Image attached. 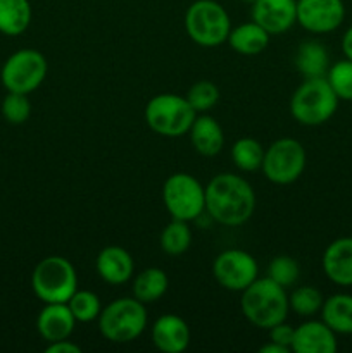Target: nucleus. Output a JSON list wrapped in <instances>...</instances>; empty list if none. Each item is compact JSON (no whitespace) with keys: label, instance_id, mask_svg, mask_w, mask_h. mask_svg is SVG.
<instances>
[{"label":"nucleus","instance_id":"obj_1","mask_svg":"<svg viewBox=\"0 0 352 353\" xmlns=\"http://www.w3.org/2000/svg\"><path fill=\"white\" fill-rule=\"evenodd\" d=\"M255 210V193L251 183L238 174L221 172L206 186V212L223 226L247 223Z\"/></svg>","mask_w":352,"mask_h":353},{"label":"nucleus","instance_id":"obj_2","mask_svg":"<svg viewBox=\"0 0 352 353\" xmlns=\"http://www.w3.org/2000/svg\"><path fill=\"white\" fill-rule=\"evenodd\" d=\"M240 309L245 319L259 330H271L286 321L290 312L289 295L283 286L273 279L257 278L242 292Z\"/></svg>","mask_w":352,"mask_h":353},{"label":"nucleus","instance_id":"obj_3","mask_svg":"<svg viewBox=\"0 0 352 353\" xmlns=\"http://www.w3.org/2000/svg\"><path fill=\"white\" fill-rule=\"evenodd\" d=\"M338 109V97L326 76L306 78L290 99V114L304 126H320L328 123Z\"/></svg>","mask_w":352,"mask_h":353},{"label":"nucleus","instance_id":"obj_4","mask_svg":"<svg viewBox=\"0 0 352 353\" xmlns=\"http://www.w3.org/2000/svg\"><path fill=\"white\" fill-rule=\"evenodd\" d=\"M31 288L43 303H68L78 290L75 265L61 255L41 259L31 274Z\"/></svg>","mask_w":352,"mask_h":353},{"label":"nucleus","instance_id":"obj_5","mask_svg":"<svg viewBox=\"0 0 352 353\" xmlns=\"http://www.w3.org/2000/svg\"><path fill=\"white\" fill-rule=\"evenodd\" d=\"M145 327H147L145 303L135 296L117 299L100 310V334L113 343H130L141 336Z\"/></svg>","mask_w":352,"mask_h":353},{"label":"nucleus","instance_id":"obj_6","mask_svg":"<svg viewBox=\"0 0 352 353\" xmlns=\"http://www.w3.org/2000/svg\"><path fill=\"white\" fill-rule=\"evenodd\" d=\"M185 31L200 47H217L228 40L231 21L226 9L216 0H195L185 12Z\"/></svg>","mask_w":352,"mask_h":353},{"label":"nucleus","instance_id":"obj_7","mask_svg":"<svg viewBox=\"0 0 352 353\" xmlns=\"http://www.w3.org/2000/svg\"><path fill=\"white\" fill-rule=\"evenodd\" d=\"M195 117L197 112L188 100L175 93L155 95L145 107L147 126L166 138H178L188 133Z\"/></svg>","mask_w":352,"mask_h":353},{"label":"nucleus","instance_id":"obj_8","mask_svg":"<svg viewBox=\"0 0 352 353\" xmlns=\"http://www.w3.org/2000/svg\"><path fill=\"white\" fill-rule=\"evenodd\" d=\"M162 202L173 219H199L206 210V188L188 172H175L162 186Z\"/></svg>","mask_w":352,"mask_h":353},{"label":"nucleus","instance_id":"obj_9","mask_svg":"<svg viewBox=\"0 0 352 353\" xmlns=\"http://www.w3.org/2000/svg\"><path fill=\"white\" fill-rule=\"evenodd\" d=\"M307 155L295 138H280L264 150L261 171L275 185H290L302 176Z\"/></svg>","mask_w":352,"mask_h":353},{"label":"nucleus","instance_id":"obj_10","mask_svg":"<svg viewBox=\"0 0 352 353\" xmlns=\"http://www.w3.org/2000/svg\"><path fill=\"white\" fill-rule=\"evenodd\" d=\"M48 64L43 54L33 48L14 52L2 68V85L7 92L31 93L43 83Z\"/></svg>","mask_w":352,"mask_h":353},{"label":"nucleus","instance_id":"obj_11","mask_svg":"<svg viewBox=\"0 0 352 353\" xmlns=\"http://www.w3.org/2000/svg\"><path fill=\"white\" fill-rule=\"evenodd\" d=\"M259 268L255 259L248 252L230 248L214 259L213 276L217 285L230 292H244L257 279Z\"/></svg>","mask_w":352,"mask_h":353},{"label":"nucleus","instance_id":"obj_12","mask_svg":"<svg viewBox=\"0 0 352 353\" xmlns=\"http://www.w3.org/2000/svg\"><path fill=\"white\" fill-rule=\"evenodd\" d=\"M344 19V0H297V23L309 33H331Z\"/></svg>","mask_w":352,"mask_h":353},{"label":"nucleus","instance_id":"obj_13","mask_svg":"<svg viewBox=\"0 0 352 353\" xmlns=\"http://www.w3.org/2000/svg\"><path fill=\"white\" fill-rule=\"evenodd\" d=\"M252 21L269 34H282L297 23V0H255Z\"/></svg>","mask_w":352,"mask_h":353},{"label":"nucleus","instance_id":"obj_14","mask_svg":"<svg viewBox=\"0 0 352 353\" xmlns=\"http://www.w3.org/2000/svg\"><path fill=\"white\" fill-rule=\"evenodd\" d=\"M152 343L162 353H182L190 345V327L176 314H164L150 330Z\"/></svg>","mask_w":352,"mask_h":353},{"label":"nucleus","instance_id":"obj_15","mask_svg":"<svg viewBox=\"0 0 352 353\" xmlns=\"http://www.w3.org/2000/svg\"><path fill=\"white\" fill-rule=\"evenodd\" d=\"M337 348V333L323 321H306L293 331L295 353H335Z\"/></svg>","mask_w":352,"mask_h":353},{"label":"nucleus","instance_id":"obj_16","mask_svg":"<svg viewBox=\"0 0 352 353\" xmlns=\"http://www.w3.org/2000/svg\"><path fill=\"white\" fill-rule=\"evenodd\" d=\"M323 272L333 285L352 286V236L331 241L321 257Z\"/></svg>","mask_w":352,"mask_h":353},{"label":"nucleus","instance_id":"obj_17","mask_svg":"<svg viewBox=\"0 0 352 353\" xmlns=\"http://www.w3.org/2000/svg\"><path fill=\"white\" fill-rule=\"evenodd\" d=\"M95 268L102 281H106L107 285L117 286L124 285L133 278L135 262L130 252L124 250L123 247L109 245L97 255Z\"/></svg>","mask_w":352,"mask_h":353},{"label":"nucleus","instance_id":"obj_18","mask_svg":"<svg viewBox=\"0 0 352 353\" xmlns=\"http://www.w3.org/2000/svg\"><path fill=\"white\" fill-rule=\"evenodd\" d=\"M75 324L76 319L68 303H45L37 317V330L47 343L71 336Z\"/></svg>","mask_w":352,"mask_h":353},{"label":"nucleus","instance_id":"obj_19","mask_svg":"<svg viewBox=\"0 0 352 353\" xmlns=\"http://www.w3.org/2000/svg\"><path fill=\"white\" fill-rule=\"evenodd\" d=\"M193 148L204 157H214L224 147V133L221 124L209 114H197L188 131Z\"/></svg>","mask_w":352,"mask_h":353},{"label":"nucleus","instance_id":"obj_20","mask_svg":"<svg viewBox=\"0 0 352 353\" xmlns=\"http://www.w3.org/2000/svg\"><path fill=\"white\" fill-rule=\"evenodd\" d=\"M269 38H271V34L264 28L251 21V23H244L231 28L226 41L230 43L231 50H235L237 54L259 55L268 48Z\"/></svg>","mask_w":352,"mask_h":353},{"label":"nucleus","instance_id":"obj_21","mask_svg":"<svg viewBox=\"0 0 352 353\" xmlns=\"http://www.w3.org/2000/svg\"><path fill=\"white\" fill-rule=\"evenodd\" d=\"M295 68L304 78H321L330 69V54L317 40L302 41L297 48Z\"/></svg>","mask_w":352,"mask_h":353},{"label":"nucleus","instance_id":"obj_22","mask_svg":"<svg viewBox=\"0 0 352 353\" xmlns=\"http://www.w3.org/2000/svg\"><path fill=\"white\" fill-rule=\"evenodd\" d=\"M321 321L337 334H352V295L337 293L324 300Z\"/></svg>","mask_w":352,"mask_h":353},{"label":"nucleus","instance_id":"obj_23","mask_svg":"<svg viewBox=\"0 0 352 353\" xmlns=\"http://www.w3.org/2000/svg\"><path fill=\"white\" fill-rule=\"evenodd\" d=\"M169 286L168 274L159 268H147L133 279V296L141 303H154L166 295Z\"/></svg>","mask_w":352,"mask_h":353},{"label":"nucleus","instance_id":"obj_24","mask_svg":"<svg viewBox=\"0 0 352 353\" xmlns=\"http://www.w3.org/2000/svg\"><path fill=\"white\" fill-rule=\"evenodd\" d=\"M31 23L30 0H0V33L17 37Z\"/></svg>","mask_w":352,"mask_h":353},{"label":"nucleus","instance_id":"obj_25","mask_svg":"<svg viewBox=\"0 0 352 353\" xmlns=\"http://www.w3.org/2000/svg\"><path fill=\"white\" fill-rule=\"evenodd\" d=\"M159 243L164 254L171 255V257H178V255L185 254L192 245V231L186 221L173 219L168 226L162 230Z\"/></svg>","mask_w":352,"mask_h":353},{"label":"nucleus","instance_id":"obj_26","mask_svg":"<svg viewBox=\"0 0 352 353\" xmlns=\"http://www.w3.org/2000/svg\"><path fill=\"white\" fill-rule=\"evenodd\" d=\"M264 148L255 138H240L231 147V161L242 172H254L261 169Z\"/></svg>","mask_w":352,"mask_h":353},{"label":"nucleus","instance_id":"obj_27","mask_svg":"<svg viewBox=\"0 0 352 353\" xmlns=\"http://www.w3.org/2000/svg\"><path fill=\"white\" fill-rule=\"evenodd\" d=\"M323 303V293L314 286H299L289 295L290 310L300 317H313L320 314Z\"/></svg>","mask_w":352,"mask_h":353},{"label":"nucleus","instance_id":"obj_28","mask_svg":"<svg viewBox=\"0 0 352 353\" xmlns=\"http://www.w3.org/2000/svg\"><path fill=\"white\" fill-rule=\"evenodd\" d=\"M68 305L76 323H92V321L99 319L100 310H102L99 296L90 290H76L71 299L68 300Z\"/></svg>","mask_w":352,"mask_h":353},{"label":"nucleus","instance_id":"obj_29","mask_svg":"<svg viewBox=\"0 0 352 353\" xmlns=\"http://www.w3.org/2000/svg\"><path fill=\"white\" fill-rule=\"evenodd\" d=\"M185 99L188 100V103L197 114H204L214 109L216 103L219 102V88L213 81L202 79V81H197L190 86Z\"/></svg>","mask_w":352,"mask_h":353},{"label":"nucleus","instance_id":"obj_30","mask_svg":"<svg viewBox=\"0 0 352 353\" xmlns=\"http://www.w3.org/2000/svg\"><path fill=\"white\" fill-rule=\"evenodd\" d=\"M268 278L283 288H292L300 278L299 262L290 255H278L268 265Z\"/></svg>","mask_w":352,"mask_h":353},{"label":"nucleus","instance_id":"obj_31","mask_svg":"<svg viewBox=\"0 0 352 353\" xmlns=\"http://www.w3.org/2000/svg\"><path fill=\"white\" fill-rule=\"evenodd\" d=\"M326 79L333 88L338 100L352 102V61L344 59L330 65L326 72Z\"/></svg>","mask_w":352,"mask_h":353},{"label":"nucleus","instance_id":"obj_32","mask_svg":"<svg viewBox=\"0 0 352 353\" xmlns=\"http://www.w3.org/2000/svg\"><path fill=\"white\" fill-rule=\"evenodd\" d=\"M2 114L7 123L10 124L26 123L31 114V103L26 93H7L2 102Z\"/></svg>","mask_w":352,"mask_h":353},{"label":"nucleus","instance_id":"obj_33","mask_svg":"<svg viewBox=\"0 0 352 353\" xmlns=\"http://www.w3.org/2000/svg\"><path fill=\"white\" fill-rule=\"evenodd\" d=\"M293 331H295V327L289 326V324L283 321V323L276 324V326H273L271 330H268L269 341H273V343H278V345H282V347H286L292 350Z\"/></svg>","mask_w":352,"mask_h":353},{"label":"nucleus","instance_id":"obj_34","mask_svg":"<svg viewBox=\"0 0 352 353\" xmlns=\"http://www.w3.org/2000/svg\"><path fill=\"white\" fill-rule=\"evenodd\" d=\"M47 353H81V347L76 343H72L69 338H66V340H59V341H52V343H48Z\"/></svg>","mask_w":352,"mask_h":353},{"label":"nucleus","instance_id":"obj_35","mask_svg":"<svg viewBox=\"0 0 352 353\" xmlns=\"http://www.w3.org/2000/svg\"><path fill=\"white\" fill-rule=\"evenodd\" d=\"M342 50H344L345 59L352 61V26H349L342 37Z\"/></svg>","mask_w":352,"mask_h":353},{"label":"nucleus","instance_id":"obj_36","mask_svg":"<svg viewBox=\"0 0 352 353\" xmlns=\"http://www.w3.org/2000/svg\"><path fill=\"white\" fill-rule=\"evenodd\" d=\"M259 352H261V353H289L290 348L282 347V345L273 343V341H269V343L262 345V347L259 348Z\"/></svg>","mask_w":352,"mask_h":353},{"label":"nucleus","instance_id":"obj_37","mask_svg":"<svg viewBox=\"0 0 352 353\" xmlns=\"http://www.w3.org/2000/svg\"><path fill=\"white\" fill-rule=\"evenodd\" d=\"M240 2H244V3H251V6H252V3H254L255 0H240Z\"/></svg>","mask_w":352,"mask_h":353}]
</instances>
